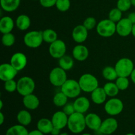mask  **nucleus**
Masks as SVG:
<instances>
[{
    "instance_id": "nucleus-1",
    "label": "nucleus",
    "mask_w": 135,
    "mask_h": 135,
    "mask_svg": "<svg viewBox=\"0 0 135 135\" xmlns=\"http://www.w3.org/2000/svg\"><path fill=\"white\" fill-rule=\"evenodd\" d=\"M67 127L69 130L74 134L83 133L86 127L84 115L78 112H75L73 114L69 116Z\"/></svg>"
},
{
    "instance_id": "nucleus-2",
    "label": "nucleus",
    "mask_w": 135,
    "mask_h": 135,
    "mask_svg": "<svg viewBox=\"0 0 135 135\" xmlns=\"http://www.w3.org/2000/svg\"><path fill=\"white\" fill-rule=\"evenodd\" d=\"M82 91L91 93L99 87V82L94 75L90 73H84L80 76L79 80Z\"/></svg>"
},
{
    "instance_id": "nucleus-3",
    "label": "nucleus",
    "mask_w": 135,
    "mask_h": 135,
    "mask_svg": "<svg viewBox=\"0 0 135 135\" xmlns=\"http://www.w3.org/2000/svg\"><path fill=\"white\" fill-rule=\"evenodd\" d=\"M96 28L99 36L103 38H109L116 32V23L109 18L103 19L97 24Z\"/></svg>"
},
{
    "instance_id": "nucleus-4",
    "label": "nucleus",
    "mask_w": 135,
    "mask_h": 135,
    "mask_svg": "<svg viewBox=\"0 0 135 135\" xmlns=\"http://www.w3.org/2000/svg\"><path fill=\"white\" fill-rule=\"evenodd\" d=\"M118 76L129 77L134 69L133 61L127 57H123L119 59L115 65Z\"/></svg>"
},
{
    "instance_id": "nucleus-5",
    "label": "nucleus",
    "mask_w": 135,
    "mask_h": 135,
    "mask_svg": "<svg viewBox=\"0 0 135 135\" xmlns=\"http://www.w3.org/2000/svg\"><path fill=\"white\" fill-rule=\"evenodd\" d=\"M60 88L61 91L69 98H76L82 91L79 81L74 79H67Z\"/></svg>"
},
{
    "instance_id": "nucleus-6",
    "label": "nucleus",
    "mask_w": 135,
    "mask_h": 135,
    "mask_svg": "<svg viewBox=\"0 0 135 135\" xmlns=\"http://www.w3.org/2000/svg\"><path fill=\"white\" fill-rule=\"evenodd\" d=\"M34 80L30 76H22L17 81V92L21 96H25L32 94L35 89Z\"/></svg>"
},
{
    "instance_id": "nucleus-7",
    "label": "nucleus",
    "mask_w": 135,
    "mask_h": 135,
    "mask_svg": "<svg viewBox=\"0 0 135 135\" xmlns=\"http://www.w3.org/2000/svg\"><path fill=\"white\" fill-rule=\"evenodd\" d=\"M23 42L25 46L30 48H38L44 42L42 31L32 30L28 32L23 38Z\"/></svg>"
},
{
    "instance_id": "nucleus-8",
    "label": "nucleus",
    "mask_w": 135,
    "mask_h": 135,
    "mask_svg": "<svg viewBox=\"0 0 135 135\" xmlns=\"http://www.w3.org/2000/svg\"><path fill=\"white\" fill-rule=\"evenodd\" d=\"M49 80L53 86L55 87H61L67 80L66 71L60 67H55L50 71Z\"/></svg>"
},
{
    "instance_id": "nucleus-9",
    "label": "nucleus",
    "mask_w": 135,
    "mask_h": 135,
    "mask_svg": "<svg viewBox=\"0 0 135 135\" xmlns=\"http://www.w3.org/2000/svg\"><path fill=\"white\" fill-rule=\"evenodd\" d=\"M124 108L123 102L117 98H111L104 105L105 112L110 116H116L123 112Z\"/></svg>"
},
{
    "instance_id": "nucleus-10",
    "label": "nucleus",
    "mask_w": 135,
    "mask_h": 135,
    "mask_svg": "<svg viewBox=\"0 0 135 135\" xmlns=\"http://www.w3.org/2000/svg\"><path fill=\"white\" fill-rule=\"evenodd\" d=\"M66 51H67V46L65 43L62 40L57 39L50 44L49 53L50 55L54 59H60L65 55Z\"/></svg>"
},
{
    "instance_id": "nucleus-11",
    "label": "nucleus",
    "mask_w": 135,
    "mask_h": 135,
    "mask_svg": "<svg viewBox=\"0 0 135 135\" xmlns=\"http://www.w3.org/2000/svg\"><path fill=\"white\" fill-rule=\"evenodd\" d=\"M117 128H118V122L116 119L113 117H108L102 121L98 131L100 134L112 135L117 131Z\"/></svg>"
},
{
    "instance_id": "nucleus-12",
    "label": "nucleus",
    "mask_w": 135,
    "mask_h": 135,
    "mask_svg": "<svg viewBox=\"0 0 135 135\" xmlns=\"http://www.w3.org/2000/svg\"><path fill=\"white\" fill-rule=\"evenodd\" d=\"M133 24L129 18H122L116 23V32L121 37H127L132 34Z\"/></svg>"
},
{
    "instance_id": "nucleus-13",
    "label": "nucleus",
    "mask_w": 135,
    "mask_h": 135,
    "mask_svg": "<svg viewBox=\"0 0 135 135\" xmlns=\"http://www.w3.org/2000/svg\"><path fill=\"white\" fill-rule=\"evenodd\" d=\"M18 72L10 63H3L0 65V79L3 82L14 79Z\"/></svg>"
},
{
    "instance_id": "nucleus-14",
    "label": "nucleus",
    "mask_w": 135,
    "mask_h": 135,
    "mask_svg": "<svg viewBox=\"0 0 135 135\" xmlns=\"http://www.w3.org/2000/svg\"><path fill=\"white\" fill-rule=\"evenodd\" d=\"M27 57L21 52L15 53L10 59V63L18 71L23 70L27 65Z\"/></svg>"
},
{
    "instance_id": "nucleus-15",
    "label": "nucleus",
    "mask_w": 135,
    "mask_h": 135,
    "mask_svg": "<svg viewBox=\"0 0 135 135\" xmlns=\"http://www.w3.org/2000/svg\"><path fill=\"white\" fill-rule=\"evenodd\" d=\"M69 116L63 112V111H58L54 113L51 117V121L54 127L59 129H63L67 127Z\"/></svg>"
},
{
    "instance_id": "nucleus-16",
    "label": "nucleus",
    "mask_w": 135,
    "mask_h": 135,
    "mask_svg": "<svg viewBox=\"0 0 135 135\" xmlns=\"http://www.w3.org/2000/svg\"><path fill=\"white\" fill-rule=\"evenodd\" d=\"M72 38L75 42L82 44L88 38V30L83 25H79L75 26L72 31Z\"/></svg>"
},
{
    "instance_id": "nucleus-17",
    "label": "nucleus",
    "mask_w": 135,
    "mask_h": 135,
    "mask_svg": "<svg viewBox=\"0 0 135 135\" xmlns=\"http://www.w3.org/2000/svg\"><path fill=\"white\" fill-rule=\"evenodd\" d=\"M86 127L92 131H98L100 129L102 123V120L100 116L94 113H90L85 116Z\"/></svg>"
},
{
    "instance_id": "nucleus-18",
    "label": "nucleus",
    "mask_w": 135,
    "mask_h": 135,
    "mask_svg": "<svg viewBox=\"0 0 135 135\" xmlns=\"http://www.w3.org/2000/svg\"><path fill=\"white\" fill-rule=\"evenodd\" d=\"M73 57L79 61H84L89 56V50L86 46L79 44L73 50Z\"/></svg>"
},
{
    "instance_id": "nucleus-19",
    "label": "nucleus",
    "mask_w": 135,
    "mask_h": 135,
    "mask_svg": "<svg viewBox=\"0 0 135 135\" xmlns=\"http://www.w3.org/2000/svg\"><path fill=\"white\" fill-rule=\"evenodd\" d=\"M73 104L75 112L83 114L86 113L90 106V100L84 96H80V97L79 96L76 98L74 101Z\"/></svg>"
},
{
    "instance_id": "nucleus-20",
    "label": "nucleus",
    "mask_w": 135,
    "mask_h": 135,
    "mask_svg": "<svg viewBox=\"0 0 135 135\" xmlns=\"http://www.w3.org/2000/svg\"><path fill=\"white\" fill-rule=\"evenodd\" d=\"M22 104L26 109H30V110H34L39 107L40 100L39 98L32 93L23 96Z\"/></svg>"
},
{
    "instance_id": "nucleus-21",
    "label": "nucleus",
    "mask_w": 135,
    "mask_h": 135,
    "mask_svg": "<svg viewBox=\"0 0 135 135\" xmlns=\"http://www.w3.org/2000/svg\"><path fill=\"white\" fill-rule=\"evenodd\" d=\"M108 96L103 87H98L91 92V99L95 104L100 105L105 102Z\"/></svg>"
},
{
    "instance_id": "nucleus-22",
    "label": "nucleus",
    "mask_w": 135,
    "mask_h": 135,
    "mask_svg": "<svg viewBox=\"0 0 135 135\" xmlns=\"http://www.w3.org/2000/svg\"><path fill=\"white\" fill-rule=\"evenodd\" d=\"M15 26L13 18L9 16H5L0 20V32L3 34L11 32Z\"/></svg>"
},
{
    "instance_id": "nucleus-23",
    "label": "nucleus",
    "mask_w": 135,
    "mask_h": 135,
    "mask_svg": "<svg viewBox=\"0 0 135 135\" xmlns=\"http://www.w3.org/2000/svg\"><path fill=\"white\" fill-rule=\"evenodd\" d=\"M54 127L51 120L47 118L40 119L37 123V129L44 134H50Z\"/></svg>"
},
{
    "instance_id": "nucleus-24",
    "label": "nucleus",
    "mask_w": 135,
    "mask_h": 135,
    "mask_svg": "<svg viewBox=\"0 0 135 135\" xmlns=\"http://www.w3.org/2000/svg\"><path fill=\"white\" fill-rule=\"evenodd\" d=\"M20 3L21 0H0L1 9L8 13H11L17 10Z\"/></svg>"
},
{
    "instance_id": "nucleus-25",
    "label": "nucleus",
    "mask_w": 135,
    "mask_h": 135,
    "mask_svg": "<svg viewBox=\"0 0 135 135\" xmlns=\"http://www.w3.org/2000/svg\"><path fill=\"white\" fill-rule=\"evenodd\" d=\"M15 23L17 28L22 31H25L30 28L31 25V20L28 15L22 14L17 17Z\"/></svg>"
},
{
    "instance_id": "nucleus-26",
    "label": "nucleus",
    "mask_w": 135,
    "mask_h": 135,
    "mask_svg": "<svg viewBox=\"0 0 135 135\" xmlns=\"http://www.w3.org/2000/svg\"><path fill=\"white\" fill-rule=\"evenodd\" d=\"M17 119L20 125L26 127L31 123L32 117L28 111L21 110L17 114Z\"/></svg>"
},
{
    "instance_id": "nucleus-27",
    "label": "nucleus",
    "mask_w": 135,
    "mask_h": 135,
    "mask_svg": "<svg viewBox=\"0 0 135 135\" xmlns=\"http://www.w3.org/2000/svg\"><path fill=\"white\" fill-rule=\"evenodd\" d=\"M102 76L105 80L108 81H114L118 77L115 67L112 66H106L104 67L102 71Z\"/></svg>"
},
{
    "instance_id": "nucleus-28",
    "label": "nucleus",
    "mask_w": 135,
    "mask_h": 135,
    "mask_svg": "<svg viewBox=\"0 0 135 135\" xmlns=\"http://www.w3.org/2000/svg\"><path fill=\"white\" fill-rule=\"evenodd\" d=\"M29 132L22 125H15L7 129L5 135H28Z\"/></svg>"
},
{
    "instance_id": "nucleus-29",
    "label": "nucleus",
    "mask_w": 135,
    "mask_h": 135,
    "mask_svg": "<svg viewBox=\"0 0 135 135\" xmlns=\"http://www.w3.org/2000/svg\"><path fill=\"white\" fill-rule=\"evenodd\" d=\"M74 66L73 57L69 55H65L59 59V67L64 69L65 71H69Z\"/></svg>"
},
{
    "instance_id": "nucleus-30",
    "label": "nucleus",
    "mask_w": 135,
    "mask_h": 135,
    "mask_svg": "<svg viewBox=\"0 0 135 135\" xmlns=\"http://www.w3.org/2000/svg\"><path fill=\"white\" fill-rule=\"evenodd\" d=\"M103 88H104L107 96L111 98L115 97L116 96L118 95L120 91L117 86L116 85L115 83H113L112 81H109L108 83H105Z\"/></svg>"
},
{
    "instance_id": "nucleus-31",
    "label": "nucleus",
    "mask_w": 135,
    "mask_h": 135,
    "mask_svg": "<svg viewBox=\"0 0 135 135\" xmlns=\"http://www.w3.org/2000/svg\"><path fill=\"white\" fill-rule=\"evenodd\" d=\"M42 36H43L44 42L50 44L58 39L57 33L55 30L51 28H47L43 30Z\"/></svg>"
},
{
    "instance_id": "nucleus-32",
    "label": "nucleus",
    "mask_w": 135,
    "mask_h": 135,
    "mask_svg": "<svg viewBox=\"0 0 135 135\" xmlns=\"http://www.w3.org/2000/svg\"><path fill=\"white\" fill-rule=\"evenodd\" d=\"M69 98L61 91L57 92L53 98V102L57 107H63L68 103Z\"/></svg>"
},
{
    "instance_id": "nucleus-33",
    "label": "nucleus",
    "mask_w": 135,
    "mask_h": 135,
    "mask_svg": "<svg viewBox=\"0 0 135 135\" xmlns=\"http://www.w3.org/2000/svg\"><path fill=\"white\" fill-rule=\"evenodd\" d=\"M16 41L15 36L12 32L3 34L1 38V42L5 47H11L15 44Z\"/></svg>"
},
{
    "instance_id": "nucleus-34",
    "label": "nucleus",
    "mask_w": 135,
    "mask_h": 135,
    "mask_svg": "<svg viewBox=\"0 0 135 135\" xmlns=\"http://www.w3.org/2000/svg\"><path fill=\"white\" fill-rule=\"evenodd\" d=\"M122 13L117 7L113 8L109 12L108 18L115 23H117L122 18Z\"/></svg>"
},
{
    "instance_id": "nucleus-35",
    "label": "nucleus",
    "mask_w": 135,
    "mask_h": 135,
    "mask_svg": "<svg viewBox=\"0 0 135 135\" xmlns=\"http://www.w3.org/2000/svg\"><path fill=\"white\" fill-rule=\"evenodd\" d=\"M115 84L120 91L126 90L129 86V80L128 77L118 76L115 80Z\"/></svg>"
},
{
    "instance_id": "nucleus-36",
    "label": "nucleus",
    "mask_w": 135,
    "mask_h": 135,
    "mask_svg": "<svg viewBox=\"0 0 135 135\" xmlns=\"http://www.w3.org/2000/svg\"><path fill=\"white\" fill-rule=\"evenodd\" d=\"M55 7L59 11L66 12L71 7V1L70 0H57Z\"/></svg>"
},
{
    "instance_id": "nucleus-37",
    "label": "nucleus",
    "mask_w": 135,
    "mask_h": 135,
    "mask_svg": "<svg viewBox=\"0 0 135 135\" xmlns=\"http://www.w3.org/2000/svg\"><path fill=\"white\" fill-rule=\"evenodd\" d=\"M4 88L8 92H14L17 90V81H15L14 79L7 80L4 82Z\"/></svg>"
},
{
    "instance_id": "nucleus-38",
    "label": "nucleus",
    "mask_w": 135,
    "mask_h": 135,
    "mask_svg": "<svg viewBox=\"0 0 135 135\" xmlns=\"http://www.w3.org/2000/svg\"><path fill=\"white\" fill-rule=\"evenodd\" d=\"M131 6V0H118L117 2V7L122 12L129 11Z\"/></svg>"
},
{
    "instance_id": "nucleus-39",
    "label": "nucleus",
    "mask_w": 135,
    "mask_h": 135,
    "mask_svg": "<svg viewBox=\"0 0 135 135\" xmlns=\"http://www.w3.org/2000/svg\"><path fill=\"white\" fill-rule=\"evenodd\" d=\"M83 25H84V27L89 31V30H92V29L94 28L95 27H96V26H97V22H96V19L94 17H87V18L84 20Z\"/></svg>"
},
{
    "instance_id": "nucleus-40",
    "label": "nucleus",
    "mask_w": 135,
    "mask_h": 135,
    "mask_svg": "<svg viewBox=\"0 0 135 135\" xmlns=\"http://www.w3.org/2000/svg\"><path fill=\"white\" fill-rule=\"evenodd\" d=\"M63 111L65 114H67L68 116H70L71 115L73 114L75 112V107H74L73 103L68 102L66 105H65L63 107Z\"/></svg>"
},
{
    "instance_id": "nucleus-41",
    "label": "nucleus",
    "mask_w": 135,
    "mask_h": 135,
    "mask_svg": "<svg viewBox=\"0 0 135 135\" xmlns=\"http://www.w3.org/2000/svg\"><path fill=\"white\" fill-rule=\"evenodd\" d=\"M39 2L44 7L50 8L55 6L57 0H39Z\"/></svg>"
},
{
    "instance_id": "nucleus-42",
    "label": "nucleus",
    "mask_w": 135,
    "mask_h": 135,
    "mask_svg": "<svg viewBox=\"0 0 135 135\" xmlns=\"http://www.w3.org/2000/svg\"><path fill=\"white\" fill-rule=\"evenodd\" d=\"M127 18H129V21H130L133 24V25H134L135 24V12L131 13L130 14L128 15Z\"/></svg>"
},
{
    "instance_id": "nucleus-43",
    "label": "nucleus",
    "mask_w": 135,
    "mask_h": 135,
    "mask_svg": "<svg viewBox=\"0 0 135 135\" xmlns=\"http://www.w3.org/2000/svg\"><path fill=\"white\" fill-rule=\"evenodd\" d=\"M28 135H44V134L42 133L41 131H40L38 129H36V130H33L32 131L29 132Z\"/></svg>"
},
{
    "instance_id": "nucleus-44",
    "label": "nucleus",
    "mask_w": 135,
    "mask_h": 135,
    "mask_svg": "<svg viewBox=\"0 0 135 135\" xmlns=\"http://www.w3.org/2000/svg\"><path fill=\"white\" fill-rule=\"evenodd\" d=\"M51 135H59L61 134V129H57V128L54 127L53 130L51 131Z\"/></svg>"
},
{
    "instance_id": "nucleus-45",
    "label": "nucleus",
    "mask_w": 135,
    "mask_h": 135,
    "mask_svg": "<svg viewBox=\"0 0 135 135\" xmlns=\"http://www.w3.org/2000/svg\"><path fill=\"white\" fill-rule=\"evenodd\" d=\"M5 121V116H4L3 113L1 112H0V125H3Z\"/></svg>"
},
{
    "instance_id": "nucleus-46",
    "label": "nucleus",
    "mask_w": 135,
    "mask_h": 135,
    "mask_svg": "<svg viewBox=\"0 0 135 135\" xmlns=\"http://www.w3.org/2000/svg\"><path fill=\"white\" fill-rule=\"evenodd\" d=\"M130 77H131V79L132 82H133V83L135 84V68L134 69V70L133 71V72H132V73H131V75Z\"/></svg>"
},
{
    "instance_id": "nucleus-47",
    "label": "nucleus",
    "mask_w": 135,
    "mask_h": 135,
    "mask_svg": "<svg viewBox=\"0 0 135 135\" xmlns=\"http://www.w3.org/2000/svg\"><path fill=\"white\" fill-rule=\"evenodd\" d=\"M132 34H133V36L135 38V24L134 25H133V30H132Z\"/></svg>"
},
{
    "instance_id": "nucleus-48",
    "label": "nucleus",
    "mask_w": 135,
    "mask_h": 135,
    "mask_svg": "<svg viewBox=\"0 0 135 135\" xmlns=\"http://www.w3.org/2000/svg\"><path fill=\"white\" fill-rule=\"evenodd\" d=\"M3 103L2 100H0V110H1L3 108Z\"/></svg>"
},
{
    "instance_id": "nucleus-49",
    "label": "nucleus",
    "mask_w": 135,
    "mask_h": 135,
    "mask_svg": "<svg viewBox=\"0 0 135 135\" xmlns=\"http://www.w3.org/2000/svg\"><path fill=\"white\" fill-rule=\"evenodd\" d=\"M131 2L132 6L135 7V0H131Z\"/></svg>"
},
{
    "instance_id": "nucleus-50",
    "label": "nucleus",
    "mask_w": 135,
    "mask_h": 135,
    "mask_svg": "<svg viewBox=\"0 0 135 135\" xmlns=\"http://www.w3.org/2000/svg\"><path fill=\"white\" fill-rule=\"evenodd\" d=\"M59 135H69V134H67V133H61V134Z\"/></svg>"
},
{
    "instance_id": "nucleus-51",
    "label": "nucleus",
    "mask_w": 135,
    "mask_h": 135,
    "mask_svg": "<svg viewBox=\"0 0 135 135\" xmlns=\"http://www.w3.org/2000/svg\"><path fill=\"white\" fill-rule=\"evenodd\" d=\"M125 135H135L134 133H127V134H126Z\"/></svg>"
},
{
    "instance_id": "nucleus-52",
    "label": "nucleus",
    "mask_w": 135,
    "mask_h": 135,
    "mask_svg": "<svg viewBox=\"0 0 135 135\" xmlns=\"http://www.w3.org/2000/svg\"><path fill=\"white\" fill-rule=\"evenodd\" d=\"M81 135H92V134H89V133H83V134H82Z\"/></svg>"
},
{
    "instance_id": "nucleus-53",
    "label": "nucleus",
    "mask_w": 135,
    "mask_h": 135,
    "mask_svg": "<svg viewBox=\"0 0 135 135\" xmlns=\"http://www.w3.org/2000/svg\"><path fill=\"white\" fill-rule=\"evenodd\" d=\"M99 135H110V134H100Z\"/></svg>"
},
{
    "instance_id": "nucleus-54",
    "label": "nucleus",
    "mask_w": 135,
    "mask_h": 135,
    "mask_svg": "<svg viewBox=\"0 0 135 135\" xmlns=\"http://www.w3.org/2000/svg\"><path fill=\"white\" fill-rule=\"evenodd\" d=\"M34 1H37V0H34Z\"/></svg>"
}]
</instances>
